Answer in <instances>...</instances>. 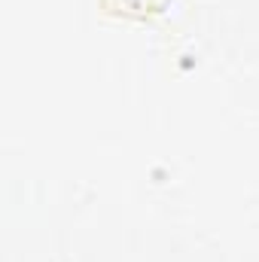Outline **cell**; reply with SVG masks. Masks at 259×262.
<instances>
[{
	"mask_svg": "<svg viewBox=\"0 0 259 262\" xmlns=\"http://www.w3.org/2000/svg\"><path fill=\"white\" fill-rule=\"evenodd\" d=\"M113 6H119L116 12H149V9H159L165 0H107Z\"/></svg>",
	"mask_w": 259,
	"mask_h": 262,
	"instance_id": "6da1fadb",
	"label": "cell"
}]
</instances>
